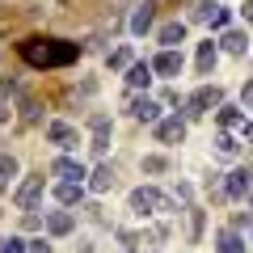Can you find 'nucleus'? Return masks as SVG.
<instances>
[{
  "instance_id": "obj_11",
  "label": "nucleus",
  "mask_w": 253,
  "mask_h": 253,
  "mask_svg": "<svg viewBox=\"0 0 253 253\" xmlns=\"http://www.w3.org/2000/svg\"><path fill=\"white\" fill-rule=\"evenodd\" d=\"M215 63H219V42H199V55H194V72L199 76H211L215 72Z\"/></svg>"
},
{
  "instance_id": "obj_29",
  "label": "nucleus",
  "mask_w": 253,
  "mask_h": 253,
  "mask_svg": "<svg viewBox=\"0 0 253 253\" xmlns=\"http://www.w3.org/2000/svg\"><path fill=\"white\" fill-rule=\"evenodd\" d=\"M203 219H207V215H203L199 207H190V241H199V236H203Z\"/></svg>"
},
{
  "instance_id": "obj_14",
  "label": "nucleus",
  "mask_w": 253,
  "mask_h": 253,
  "mask_svg": "<svg viewBox=\"0 0 253 253\" xmlns=\"http://www.w3.org/2000/svg\"><path fill=\"white\" fill-rule=\"evenodd\" d=\"M253 186V173L249 169H232L224 181V199H245V190Z\"/></svg>"
},
{
  "instance_id": "obj_18",
  "label": "nucleus",
  "mask_w": 253,
  "mask_h": 253,
  "mask_svg": "<svg viewBox=\"0 0 253 253\" xmlns=\"http://www.w3.org/2000/svg\"><path fill=\"white\" fill-rule=\"evenodd\" d=\"M215 253H245V236L236 232V228H224V232L215 236Z\"/></svg>"
},
{
  "instance_id": "obj_38",
  "label": "nucleus",
  "mask_w": 253,
  "mask_h": 253,
  "mask_svg": "<svg viewBox=\"0 0 253 253\" xmlns=\"http://www.w3.org/2000/svg\"><path fill=\"white\" fill-rule=\"evenodd\" d=\"M245 203H249V207H253V186H249V190H245Z\"/></svg>"
},
{
  "instance_id": "obj_39",
  "label": "nucleus",
  "mask_w": 253,
  "mask_h": 253,
  "mask_svg": "<svg viewBox=\"0 0 253 253\" xmlns=\"http://www.w3.org/2000/svg\"><path fill=\"white\" fill-rule=\"evenodd\" d=\"M4 186H9V181H0V194H4Z\"/></svg>"
},
{
  "instance_id": "obj_6",
  "label": "nucleus",
  "mask_w": 253,
  "mask_h": 253,
  "mask_svg": "<svg viewBox=\"0 0 253 253\" xmlns=\"http://www.w3.org/2000/svg\"><path fill=\"white\" fill-rule=\"evenodd\" d=\"M156 139H161V144H181V139H186V118L181 114H169V118H156Z\"/></svg>"
},
{
  "instance_id": "obj_17",
  "label": "nucleus",
  "mask_w": 253,
  "mask_h": 253,
  "mask_svg": "<svg viewBox=\"0 0 253 253\" xmlns=\"http://www.w3.org/2000/svg\"><path fill=\"white\" fill-rule=\"evenodd\" d=\"M219 51H228V55H245V51H249V34H245V30H224V38H219Z\"/></svg>"
},
{
  "instance_id": "obj_10",
  "label": "nucleus",
  "mask_w": 253,
  "mask_h": 253,
  "mask_svg": "<svg viewBox=\"0 0 253 253\" xmlns=\"http://www.w3.org/2000/svg\"><path fill=\"white\" fill-rule=\"evenodd\" d=\"M42 228H46L51 236H68V232L76 228V215H72L68 207H59V211H46V215H42Z\"/></svg>"
},
{
  "instance_id": "obj_7",
  "label": "nucleus",
  "mask_w": 253,
  "mask_h": 253,
  "mask_svg": "<svg viewBox=\"0 0 253 253\" xmlns=\"http://www.w3.org/2000/svg\"><path fill=\"white\" fill-rule=\"evenodd\" d=\"M51 173H55V177H63V181H84V177H89L84 165L76 161L72 152H59V156H55V161H51Z\"/></svg>"
},
{
  "instance_id": "obj_4",
  "label": "nucleus",
  "mask_w": 253,
  "mask_h": 253,
  "mask_svg": "<svg viewBox=\"0 0 253 253\" xmlns=\"http://www.w3.org/2000/svg\"><path fill=\"white\" fill-rule=\"evenodd\" d=\"M38 199H42V169H38V173H26V177L17 181V190H13V207H17V211L38 207Z\"/></svg>"
},
{
  "instance_id": "obj_33",
  "label": "nucleus",
  "mask_w": 253,
  "mask_h": 253,
  "mask_svg": "<svg viewBox=\"0 0 253 253\" xmlns=\"http://www.w3.org/2000/svg\"><path fill=\"white\" fill-rule=\"evenodd\" d=\"M26 253H55V249L42 241V236H38V241H30V249H26Z\"/></svg>"
},
{
  "instance_id": "obj_1",
  "label": "nucleus",
  "mask_w": 253,
  "mask_h": 253,
  "mask_svg": "<svg viewBox=\"0 0 253 253\" xmlns=\"http://www.w3.org/2000/svg\"><path fill=\"white\" fill-rule=\"evenodd\" d=\"M17 55L38 68V72H51V68H68L84 55L81 42H68V38H21L17 42Z\"/></svg>"
},
{
  "instance_id": "obj_13",
  "label": "nucleus",
  "mask_w": 253,
  "mask_h": 253,
  "mask_svg": "<svg viewBox=\"0 0 253 253\" xmlns=\"http://www.w3.org/2000/svg\"><path fill=\"white\" fill-rule=\"evenodd\" d=\"M55 203H59V207H81L84 203V186L81 181H59V186H55Z\"/></svg>"
},
{
  "instance_id": "obj_5",
  "label": "nucleus",
  "mask_w": 253,
  "mask_h": 253,
  "mask_svg": "<svg viewBox=\"0 0 253 253\" xmlns=\"http://www.w3.org/2000/svg\"><path fill=\"white\" fill-rule=\"evenodd\" d=\"M46 144H55L59 152H76V144H81V131H76L72 123L55 118V123H46Z\"/></svg>"
},
{
  "instance_id": "obj_21",
  "label": "nucleus",
  "mask_w": 253,
  "mask_h": 253,
  "mask_svg": "<svg viewBox=\"0 0 253 253\" xmlns=\"http://www.w3.org/2000/svg\"><path fill=\"white\" fill-rule=\"evenodd\" d=\"M203 21H207L211 30H228V21H232V9H224V4H211Z\"/></svg>"
},
{
  "instance_id": "obj_22",
  "label": "nucleus",
  "mask_w": 253,
  "mask_h": 253,
  "mask_svg": "<svg viewBox=\"0 0 253 253\" xmlns=\"http://www.w3.org/2000/svg\"><path fill=\"white\" fill-rule=\"evenodd\" d=\"M228 135H236V139H249V144H253V123H249L245 114H236V123L228 126Z\"/></svg>"
},
{
  "instance_id": "obj_20",
  "label": "nucleus",
  "mask_w": 253,
  "mask_h": 253,
  "mask_svg": "<svg viewBox=\"0 0 253 253\" xmlns=\"http://www.w3.org/2000/svg\"><path fill=\"white\" fill-rule=\"evenodd\" d=\"M13 177H21V161L0 148V181H13Z\"/></svg>"
},
{
  "instance_id": "obj_28",
  "label": "nucleus",
  "mask_w": 253,
  "mask_h": 253,
  "mask_svg": "<svg viewBox=\"0 0 253 253\" xmlns=\"http://www.w3.org/2000/svg\"><path fill=\"white\" fill-rule=\"evenodd\" d=\"M26 249H30L26 236H9V241H0V253H26Z\"/></svg>"
},
{
  "instance_id": "obj_30",
  "label": "nucleus",
  "mask_w": 253,
  "mask_h": 253,
  "mask_svg": "<svg viewBox=\"0 0 253 253\" xmlns=\"http://www.w3.org/2000/svg\"><path fill=\"white\" fill-rule=\"evenodd\" d=\"M21 228H26V232H38V228H42V215H38L34 207H26V215H21Z\"/></svg>"
},
{
  "instance_id": "obj_24",
  "label": "nucleus",
  "mask_w": 253,
  "mask_h": 253,
  "mask_svg": "<svg viewBox=\"0 0 253 253\" xmlns=\"http://www.w3.org/2000/svg\"><path fill=\"white\" fill-rule=\"evenodd\" d=\"M215 148H219V156H236V152H241V139H236V135H228V131H219Z\"/></svg>"
},
{
  "instance_id": "obj_37",
  "label": "nucleus",
  "mask_w": 253,
  "mask_h": 253,
  "mask_svg": "<svg viewBox=\"0 0 253 253\" xmlns=\"http://www.w3.org/2000/svg\"><path fill=\"white\" fill-rule=\"evenodd\" d=\"M241 97H245V106H253V81L245 84V93H241Z\"/></svg>"
},
{
  "instance_id": "obj_27",
  "label": "nucleus",
  "mask_w": 253,
  "mask_h": 253,
  "mask_svg": "<svg viewBox=\"0 0 253 253\" xmlns=\"http://www.w3.org/2000/svg\"><path fill=\"white\" fill-rule=\"evenodd\" d=\"M118 241H123L126 253H144V245H139L144 236H139V232H126V228H123V232H118Z\"/></svg>"
},
{
  "instance_id": "obj_15",
  "label": "nucleus",
  "mask_w": 253,
  "mask_h": 253,
  "mask_svg": "<svg viewBox=\"0 0 253 253\" xmlns=\"http://www.w3.org/2000/svg\"><path fill=\"white\" fill-rule=\"evenodd\" d=\"M131 118L135 123H156L161 118V101L156 97H131Z\"/></svg>"
},
{
  "instance_id": "obj_3",
  "label": "nucleus",
  "mask_w": 253,
  "mask_h": 253,
  "mask_svg": "<svg viewBox=\"0 0 253 253\" xmlns=\"http://www.w3.org/2000/svg\"><path fill=\"white\" fill-rule=\"evenodd\" d=\"M219 106H224V89H219V84H203V89L190 93L186 114H181V118H203L207 110H219Z\"/></svg>"
},
{
  "instance_id": "obj_2",
  "label": "nucleus",
  "mask_w": 253,
  "mask_h": 253,
  "mask_svg": "<svg viewBox=\"0 0 253 253\" xmlns=\"http://www.w3.org/2000/svg\"><path fill=\"white\" fill-rule=\"evenodd\" d=\"M126 207L135 211V215H173L177 203L165 199L161 190H152V186H135L131 194H126Z\"/></svg>"
},
{
  "instance_id": "obj_31",
  "label": "nucleus",
  "mask_w": 253,
  "mask_h": 253,
  "mask_svg": "<svg viewBox=\"0 0 253 253\" xmlns=\"http://www.w3.org/2000/svg\"><path fill=\"white\" fill-rule=\"evenodd\" d=\"M89 148H93V156H106V152H110V135H93Z\"/></svg>"
},
{
  "instance_id": "obj_12",
  "label": "nucleus",
  "mask_w": 253,
  "mask_h": 253,
  "mask_svg": "<svg viewBox=\"0 0 253 253\" xmlns=\"http://www.w3.org/2000/svg\"><path fill=\"white\" fill-rule=\"evenodd\" d=\"M148 84H152V63L148 59H131L126 63V89H148Z\"/></svg>"
},
{
  "instance_id": "obj_23",
  "label": "nucleus",
  "mask_w": 253,
  "mask_h": 253,
  "mask_svg": "<svg viewBox=\"0 0 253 253\" xmlns=\"http://www.w3.org/2000/svg\"><path fill=\"white\" fill-rule=\"evenodd\" d=\"M139 169H144V173H169V156H161V152H156V156H144Z\"/></svg>"
},
{
  "instance_id": "obj_40",
  "label": "nucleus",
  "mask_w": 253,
  "mask_h": 253,
  "mask_svg": "<svg viewBox=\"0 0 253 253\" xmlns=\"http://www.w3.org/2000/svg\"><path fill=\"white\" fill-rule=\"evenodd\" d=\"M0 215H4V211H0Z\"/></svg>"
},
{
  "instance_id": "obj_8",
  "label": "nucleus",
  "mask_w": 253,
  "mask_h": 253,
  "mask_svg": "<svg viewBox=\"0 0 253 253\" xmlns=\"http://www.w3.org/2000/svg\"><path fill=\"white\" fill-rule=\"evenodd\" d=\"M181 46H165L161 55L152 59V76H181Z\"/></svg>"
},
{
  "instance_id": "obj_16",
  "label": "nucleus",
  "mask_w": 253,
  "mask_h": 253,
  "mask_svg": "<svg viewBox=\"0 0 253 253\" xmlns=\"http://www.w3.org/2000/svg\"><path fill=\"white\" fill-rule=\"evenodd\" d=\"M114 177H118V173H114V165H106V161H101L97 169L89 173V190H93V194H106V190H114Z\"/></svg>"
},
{
  "instance_id": "obj_19",
  "label": "nucleus",
  "mask_w": 253,
  "mask_h": 253,
  "mask_svg": "<svg viewBox=\"0 0 253 253\" xmlns=\"http://www.w3.org/2000/svg\"><path fill=\"white\" fill-rule=\"evenodd\" d=\"M161 46H181L186 42V21H169V26H161Z\"/></svg>"
},
{
  "instance_id": "obj_26",
  "label": "nucleus",
  "mask_w": 253,
  "mask_h": 253,
  "mask_svg": "<svg viewBox=\"0 0 253 253\" xmlns=\"http://www.w3.org/2000/svg\"><path fill=\"white\" fill-rule=\"evenodd\" d=\"M131 59H135V55H131V46H118V51H110V68H114V72H123Z\"/></svg>"
},
{
  "instance_id": "obj_25",
  "label": "nucleus",
  "mask_w": 253,
  "mask_h": 253,
  "mask_svg": "<svg viewBox=\"0 0 253 253\" xmlns=\"http://www.w3.org/2000/svg\"><path fill=\"white\" fill-rule=\"evenodd\" d=\"M89 131H93V135H110V131H114L110 114H89Z\"/></svg>"
},
{
  "instance_id": "obj_32",
  "label": "nucleus",
  "mask_w": 253,
  "mask_h": 253,
  "mask_svg": "<svg viewBox=\"0 0 253 253\" xmlns=\"http://www.w3.org/2000/svg\"><path fill=\"white\" fill-rule=\"evenodd\" d=\"M21 118H26V123H34V118H38V101H21Z\"/></svg>"
},
{
  "instance_id": "obj_9",
  "label": "nucleus",
  "mask_w": 253,
  "mask_h": 253,
  "mask_svg": "<svg viewBox=\"0 0 253 253\" xmlns=\"http://www.w3.org/2000/svg\"><path fill=\"white\" fill-rule=\"evenodd\" d=\"M152 21H156V0H144V4H135V13H131V34L135 38H144L148 30H152Z\"/></svg>"
},
{
  "instance_id": "obj_35",
  "label": "nucleus",
  "mask_w": 253,
  "mask_h": 253,
  "mask_svg": "<svg viewBox=\"0 0 253 253\" xmlns=\"http://www.w3.org/2000/svg\"><path fill=\"white\" fill-rule=\"evenodd\" d=\"M241 17H245V26H253V0H245V9H241Z\"/></svg>"
},
{
  "instance_id": "obj_34",
  "label": "nucleus",
  "mask_w": 253,
  "mask_h": 253,
  "mask_svg": "<svg viewBox=\"0 0 253 253\" xmlns=\"http://www.w3.org/2000/svg\"><path fill=\"white\" fill-rule=\"evenodd\" d=\"M161 101H165V106H177L181 97H177V89H165V93H161Z\"/></svg>"
},
{
  "instance_id": "obj_36",
  "label": "nucleus",
  "mask_w": 253,
  "mask_h": 253,
  "mask_svg": "<svg viewBox=\"0 0 253 253\" xmlns=\"http://www.w3.org/2000/svg\"><path fill=\"white\" fill-rule=\"evenodd\" d=\"M9 118H13V106H9V101H0V123H9Z\"/></svg>"
}]
</instances>
